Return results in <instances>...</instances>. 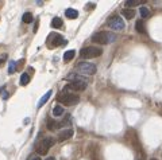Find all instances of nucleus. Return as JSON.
Instances as JSON below:
<instances>
[{
	"instance_id": "nucleus-1",
	"label": "nucleus",
	"mask_w": 162,
	"mask_h": 160,
	"mask_svg": "<svg viewBox=\"0 0 162 160\" xmlns=\"http://www.w3.org/2000/svg\"><path fill=\"white\" fill-rule=\"evenodd\" d=\"M118 39L116 34L111 31H100L92 35V42L95 43H100V45H108V43H114Z\"/></svg>"
},
{
	"instance_id": "nucleus-2",
	"label": "nucleus",
	"mask_w": 162,
	"mask_h": 160,
	"mask_svg": "<svg viewBox=\"0 0 162 160\" xmlns=\"http://www.w3.org/2000/svg\"><path fill=\"white\" fill-rule=\"evenodd\" d=\"M68 80H73L70 84H68L66 85V88L64 90H77V92H83V90H85L87 89V82L84 80H81L80 77H77V76H69L68 77Z\"/></svg>"
},
{
	"instance_id": "nucleus-3",
	"label": "nucleus",
	"mask_w": 162,
	"mask_h": 160,
	"mask_svg": "<svg viewBox=\"0 0 162 160\" xmlns=\"http://www.w3.org/2000/svg\"><path fill=\"white\" fill-rule=\"evenodd\" d=\"M57 100L58 102L64 104L66 106H72V105H76V104L80 101V97L77 94H73V93H61L57 96Z\"/></svg>"
},
{
	"instance_id": "nucleus-4",
	"label": "nucleus",
	"mask_w": 162,
	"mask_h": 160,
	"mask_svg": "<svg viewBox=\"0 0 162 160\" xmlns=\"http://www.w3.org/2000/svg\"><path fill=\"white\" fill-rule=\"evenodd\" d=\"M103 54V50L99 49V47H93V46H89V47H85L80 51V55L81 58H87V59H91V58H97Z\"/></svg>"
},
{
	"instance_id": "nucleus-5",
	"label": "nucleus",
	"mask_w": 162,
	"mask_h": 160,
	"mask_svg": "<svg viewBox=\"0 0 162 160\" xmlns=\"http://www.w3.org/2000/svg\"><path fill=\"white\" fill-rule=\"evenodd\" d=\"M54 145V139L53 137H45L42 141L37 145V152L39 155H46L49 152V149Z\"/></svg>"
},
{
	"instance_id": "nucleus-6",
	"label": "nucleus",
	"mask_w": 162,
	"mask_h": 160,
	"mask_svg": "<svg viewBox=\"0 0 162 160\" xmlns=\"http://www.w3.org/2000/svg\"><path fill=\"white\" fill-rule=\"evenodd\" d=\"M77 70L79 73L81 74H85V76H93L95 73H96V66L93 65V63H89V62H81L77 66Z\"/></svg>"
},
{
	"instance_id": "nucleus-7",
	"label": "nucleus",
	"mask_w": 162,
	"mask_h": 160,
	"mask_svg": "<svg viewBox=\"0 0 162 160\" xmlns=\"http://www.w3.org/2000/svg\"><path fill=\"white\" fill-rule=\"evenodd\" d=\"M108 26L112 28V30H116V31H122L124 30V22H123V19L120 16H112V18L108 20Z\"/></svg>"
},
{
	"instance_id": "nucleus-8",
	"label": "nucleus",
	"mask_w": 162,
	"mask_h": 160,
	"mask_svg": "<svg viewBox=\"0 0 162 160\" xmlns=\"http://www.w3.org/2000/svg\"><path fill=\"white\" fill-rule=\"evenodd\" d=\"M49 39H52V42H49V47H57V46H61V45H66L68 42H66L61 35H58V34H54L52 35Z\"/></svg>"
},
{
	"instance_id": "nucleus-9",
	"label": "nucleus",
	"mask_w": 162,
	"mask_h": 160,
	"mask_svg": "<svg viewBox=\"0 0 162 160\" xmlns=\"http://www.w3.org/2000/svg\"><path fill=\"white\" fill-rule=\"evenodd\" d=\"M73 133H75V131H73V129H65V131L60 132V135H58V140H60V141H65V140H68V139L72 137Z\"/></svg>"
},
{
	"instance_id": "nucleus-10",
	"label": "nucleus",
	"mask_w": 162,
	"mask_h": 160,
	"mask_svg": "<svg viewBox=\"0 0 162 160\" xmlns=\"http://www.w3.org/2000/svg\"><path fill=\"white\" fill-rule=\"evenodd\" d=\"M65 16L66 18H69V19H76L77 16H79V12H77L75 8H68L65 11Z\"/></svg>"
},
{
	"instance_id": "nucleus-11",
	"label": "nucleus",
	"mask_w": 162,
	"mask_h": 160,
	"mask_svg": "<svg viewBox=\"0 0 162 160\" xmlns=\"http://www.w3.org/2000/svg\"><path fill=\"white\" fill-rule=\"evenodd\" d=\"M52 94H53V92H52V90H49L47 93H46V94H45V96H43V97L41 98V100H39V102H38V109H39V108H42V106H43V104H46V102H47V100H49V98H50V96H52Z\"/></svg>"
},
{
	"instance_id": "nucleus-12",
	"label": "nucleus",
	"mask_w": 162,
	"mask_h": 160,
	"mask_svg": "<svg viewBox=\"0 0 162 160\" xmlns=\"http://www.w3.org/2000/svg\"><path fill=\"white\" fill-rule=\"evenodd\" d=\"M76 53L75 50H68V51H65V54H64V61L65 62H69V61H72L73 58H75Z\"/></svg>"
},
{
	"instance_id": "nucleus-13",
	"label": "nucleus",
	"mask_w": 162,
	"mask_h": 160,
	"mask_svg": "<svg viewBox=\"0 0 162 160\" xmlns=\"http://www.w3.org/2000/svg\"><path fill=\"white\" fill-rule=\"evenodd\" d=\"M122 15L124 16L126 19H132L134 16H135V11L134 9H123L122 11Z\"/></svg>"
},
{
	"instance_id": "nucleus-14",
	"label": "nucleus",
	"mask_w": 162,
	"mask_h": 160,
	"mask_svg": "<svg viewBox=\"0 0 162 160\" xmlns=\"http://www.w3.org/2000/svg\"><path fill=\"white\" fill-rule=\"evenodd\" d=\"M135 28H136V31H138V32H140V34H145V32H146L145 23L142 22V20H138V22L135 23Z\"/></svg>"
},
{
	"instance_id": "nucleus-15",
	"label": "nucleus",
	"mask_w": 162,
	"mask_h": 160,
	"mask_svg": "<svg viewBox=\"0 0 162 160\" xmlns=\"http://www.w3.org/2000/svg\"><path fill=\"white\" fill-rule=\"evenodd\" d=\"M62 114H64V108H62L61 105L54 106V109H53V116H54V117H58V116H62Z\"/></svg>"
},
{
	"instance_id": "nucleus-16",
	"label": "nucleus",
	"mask_w": 162,
	"mask_h": 160,
	"mask_svg": "<svg viewBox=\"0 0 162 160\" xmlns=\"http://www.w3.org/2000/svg\"><path fill=\"white\" fill-rule=\"evenodd\" d=\"M139 13H140V18H142V19H146V18H149L150 11H149V8H147V7H140Z\"/></svg>"
},
{
	"instance_id": "nucleus-17",
	"label": "nucleus",
	"mask_w": 162,
	"mask_h": 160,
	"mask_svg": "<svg viewBox=\"0 0 162 160\" xmlns=\"http://www.w3.org/2000/svg\"><path fill=\"white\" fill-rule=\"evenodd\" d=\"M62 19H60V18H54L52 20V27H54V28H60V27H62Z\"/></svg>"
},
{
	"instance_id": "nucleus-18",
	"label": "nucleus",
	"mask_w": 162,
	"mask_h": 160,
	"mask_svg": "<svg viewBox=\"0 0 162 160\" xmlns=\"http://www.w3.org/2000/svg\"><path fill=\"white\" fill-rule=\"evenodd\" d=\"M22 20H23V22H24V23H31V22H33V20H34V18H33V13H30V12L23 13Z\"/></svg>"
},
{
	"instance_id": "nucleus-19",
	"label": "nucleus",
	"mask_w": 162,
	"mask_h": 160,
	"mask_svg": "<svg viewBox=\"0 0 162 160\" xmlns=\"http://www.w3.org/2000/svg\"><path fill=\"white\" fill-rule=\"evenodd\" d=\"M30 82V76L27 74V73H23L22 77H20V85H23V86H26L27 84Z\"/></svg>"
},
{
	"instance_id": "nucleus-20",
	"label": "nucleus",
	"mask_w": 162,
	"mask_h": 160,
	"mask_svg": "<svg viewBox=\"0 0 162 160\" xmlns=\"http://www.w3.org/2000/svg\"><path fill=\"white\" fill-rule=\"evenodd\" d=\"M46 125H47V129H49V131H54V129L57 128V123L53 120V118H49V120L46 121Z\"/></svg>"
},
{
	"instance_id": "nucleus-21",
	"label": "nucleus",
	"mask_w": 162,
	"mask_h": 160,
	"mask_svg": "<svg viewBox=\"0 0 162 160\" xmlns=\"http://www.w3.org/2000/svg\"><path fill=\"white\" fill-rule=\"evenodd\" d=\"M124 4H126V7H130V8H132V7L140 5V1H139V0H127Z\"/></svg>"
},
{
	"instance_id": "nucleus-22",
	"label": "nucleus",
	"mask_w": 162,
	"mask_h": 160,
	"mask_svg": "<svg viewBox=\"0 0 162 160\" xmlns=\"http://www.w3.org/2000/svg\"><path fill=\"white\" fill-rule=\"evenodd\" d=\"M15 70H16V62H14V61H11L8 65V73L9 74H14L15 73Z\"/></svg>"
},
{
	"instance_id": "nucleus-23",
	"label": "nucleus",
	"mask_w": 162,
	"mask_h": 160,
	"mask_svg": "<svg viewBox=\"0 0 162 160\" xmlns=\"http://www.w3.org/2000/svg\"><path fill=\"white\" fill-rule=\"evenodd\" d=\"M4 61H5V55H3V57L0 58V66H1V65L4 63Z\"/></svg>"
},
{
	"instance_id": "nucleus-24",
	"label": "nucleus",
	"mask_w": 162,
	"mask_h": 160,
	"mask_svg": "<svg viewBox=\"0 0 162 160\" xmlns=\"http://www.w3.org/2000/svg\"><path fill=\"white\" fill-rule=\"evenodd\" d=\"M31 160H41V159H39V157H37V156H35V157H33Z\"/></svg>"
},
{
	"instance_id": "nucleus-25",
	"label": "nucleus",
	"mask_w": 162,
	"mask_h": 160,
	"mask_svg": "<svg viewBox=\"0 0 162 160\" xmlns=\"http://www.w3.org/2000/svg\"><path fill=\"white\" fill-rule=\"evenodd\" d=\"M45 160H56L54 157H49V159H45Z\"/></svg>"
},
{
	"instance_id": "nucleus-26",
	"label": "nucleus",
	"mask_w": 162,
	"mask_h": 160,
	"mask_svg": "<svg viewBox=\"0 0 162 160\" xmlns=\"http://www.w3.org/2000/svg\"><path fill=\"white\" fill-rule=\"evenodd\" d=\"M151 160H157V159H151Z\"/></svg>"
}]
</instances>
